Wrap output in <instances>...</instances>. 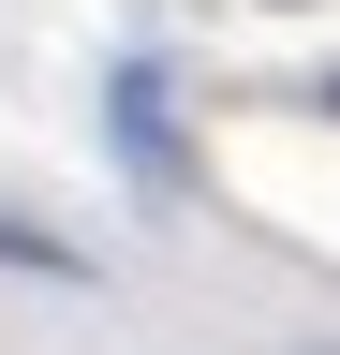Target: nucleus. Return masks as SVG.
<instances>
[{
  "instance_id": "1",
  "label": "nucleus",
  "mask_w": 340,
  "mask_h": 355,
  "mask_svg": "<svg viewBox=\"0 0 340 355\" xmlns=\"http://www.w3.org/2000/svg\"><path fill=\"white\" fill-rule=\"evenodd\" d=\"M118 148H134V163H163V178H178V119H163V104H148V74H118Z\"/></svg>"
},
{
  "instance_id": "2",
  "label": "nucleus",
  "mask_w": 340,
  "mask_h": 355,
  "mask_svg": "<svg viewBox=\"0 0 340 355\" xmlns=\"http://www.w3.org/2000/svg\"><path fill=\"white\" fill-rule=\"evenodd\" d=\"M0 266H45V282H89V252L45 237V222H0Z\"/></svg>"
}]
</instances>
